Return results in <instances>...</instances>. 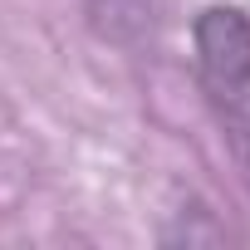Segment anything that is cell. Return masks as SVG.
Segmentation results:
<instances>
[{
    "instance_id": "1",
    "label": "cell",
    "mask_w": 250,
    "mask_h": 250,
    "mask_svg": "<svg viewBox=\"0 0 250 250\" xmlns=\"http://www.w3.org/2000/svg\"><path fill=\"white\" fill-rule=\"evenodd\" d=\"M196 79L250 187V20L240 10L211 5L196 20Z\"/></svg>"
},
{
    "instance_id": "2",
    "label": "cell",
    "mask_w": 250,
    "mask_h": 250,
    "mask_svg": "<svg viewBox=\"0 0 250 250\" xmlns=\"http://www.w3.org/2000/svg\"><path fill=\"white\" fill-rule=\"evenodd\" d=\"M93 10L103 20H113V30H123V25H143L147 20V0H93Z\"/></svg>"
}]
</instances>
